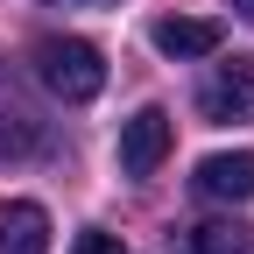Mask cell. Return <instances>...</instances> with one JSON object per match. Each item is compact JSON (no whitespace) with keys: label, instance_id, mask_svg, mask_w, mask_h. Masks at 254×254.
I'll list each match as a JSON object with an SVG mask.
<instances>
[{"label":"cell","instance_id":"cell-1","mask_svg":"<svg viewBox=\"0 0 254 254\" xmlns=\"http://www.w3.org/2000/svg\"><path fill=\"white\" fill-rule=\"evenodd\" d=\"M28 64H36L43 92H57L64 106L99 99V85H106V57H99V43H85V36H43L36 50H28Z\"/></svg>","mask_w":254,"mask_h":254},{"label":"cell","instance_id":"cell-2","mask_svg":"<svg viewBox=\"0 0 254 254\" xmlns=\"http://www.w3.org/2000/svg\"><path fill=\"white\" fill-rule=\"evenodd\" d=\"M198 113H205L212 127L254 120V57H226V64H212V78L198 85Z\"/></svg>","mask_w":254,"mask_h":254},{"label":"cell","instance_id":"cell-3","mask_svg":"<svg viewBox=\"0 0 254 254\" xmlns=\"http://www.w3.org/2000/svg\"><path fill=\"white\" fill-rule=\"evenodd\" d=\"M170 141H177L170 113H163V106H141L134 120L120 127V170H127V177H155L163 155H170Z\"/></svg>","mask_w":254,"mask_h":254},{"label":"cell","instance_id":"cell-4","mask_svg":"<svg viewBox=\"0 0 254 254\" xmlns=\"http://www.w3.org/2000/svg\"><path fill=\"white\" fill-rule=\"evenodd\" d=\"M0 254H50V212L36 198L0 205Z\"/></svg>","mask_w":254,"mask_h":254},{"label":"cell","instance_id":"cell-5","mask_svg":"<svg viewBox=\"0 0 254 254\" xmlns=\"http://www.w3.org/2000/svg\"><path fill=\"white\" fill-rule=\"evenodd\" d=\"M198 190L219 198V205H247V198H254V155H247V148L205 155V163H198Z\"/></svg>","mask_w":254,"mask_h":254},{"label":"cell","instance_id":"cell-6","mask_svg":"<svg viewBox=\"0 0 254 254\" xmlns=\"http://www.w3.org/2000/svg\"><path fill=\"white\" fill-rule=\"evenodd\" d=\"M148 43L163 57H212L219 50V21H205V14H163L148 28Z\"/></svg>","mask_w":254,"mask_h":254},{"label":"cell","instance_id":"cell-7","mask_svg":"<svg viewBox=\"0 0 254 254\" xmlns=\"http://www.w3.org/2000/svg\"><path fill=\"white\" fill-rule=\"evenodd\" d=\"M190 254H254V226H240V219H205L190 233Z\"/></svg>","mask_w":254,"mask_h":254},{"label":"cell","instance_id":"cell-8","mask_svg":"<svg viewBox=\"0 0 254 254\" xmlns=\"http://www.w3.org/2000/svg\"><path fill=\"white\" fill-rule=\"evenodd\" d=\"M43 148V127L28 120L14 99H0V155H36Z\"/></svg>","mask_w":254,"mask_h":254},{"label":"cell","instance_id":"cell-9","mask_svg":"<svg viewBox=\"0 0 254 254\" xmlns=\"http://www.w3.org/2000/svg\"><path fill=\"white\" fill-rule=\"evenodd\" d=\"M71 254H127V247H120L113 233H99V226H92V233H78V240H71Z\"/></svg>","mask_w":254,"mask_h":254},{"label":"cell","instance_id":"cell-10","mask_svg":"<svg viewBox=\"0 0 254 254\" xmlns=\"http://www.w3.org/2000/svg\"><path fill=\"white\" fill-rule=\"evenodd\" d=\"M233 14H240V21H254V0H233Z\"/></svg>","mask_w":254,"mask_h":254}]
</instances>
